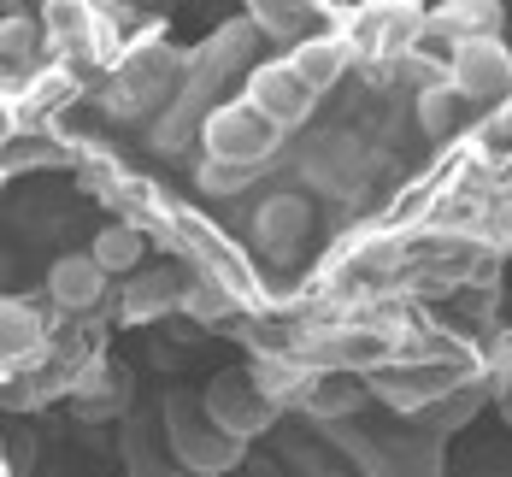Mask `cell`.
I'll return each instance as SVG.
<instances>
[{
  "mask_svg": "<svg viewBox=\"0 0 512 477\" xmlns=\"http://www.w3.org/2000/svg\"><path fill=\"white\" fill-rule=\"evenodd\" d=\"M118 448H124V466H130V477H201V472H189V466H177L171 454H159L154 436H148L136 419L124 424V442H118Z\"/></svg>",
  "mask_w": 512,
  "mask_h": 477,
  "instance_id": "ffe728a7",
  "label": "cell"
},
{
  "mask_svg": "<svg viewBox=\"0 0 512 477\" xmlns=\"http://www.w3.org/2000/svg\"><path fill=\"white\" fill-rule=\"evenodd\" d=\"M312 224H318L312 195H301V189H271V195H259L254 212H248V242H254L259 260L289 265L295 254H307Z\"/></svg>",
  "mask_w": 512,
  "mask_h": 477,
  "instance_id": "5b68a950",
  "label": "cell"
},
{
  "mask_svg": "<svg viewBox=\"0 0 512 477\" xmlns=\"http://www.w3.org/2000/svg\"><path fill=\"white\" fill-rule=\"evenodd\" d=\"M106 289H112V277L101 271L95 254H59L48 265V301H53V313H65V318L101 313Z\"/></svg>",
  "mask_w": 512,
  "mask_h": 477,
  "instance_id": "30bf717a",
  "label": "cell"
},
{
  "mask_svg": "<svg viewBox=\"0 0 512 477\" xmlns=\"http://www.w3.org/2000/svg\"><path fill=\"white\" fill-rule=\"evenodd\" d=\"M189 95V53H177L171 42H142L130 48L112 71H106L101 106L112 118H159Z\"/></svg>",
  "mask_w": 512,
  "mask_h": 477,
  "instance_id": "6da1fadb",
  "label": "cell"
},
{
  "mask_svg": "<svg viewBox=\"0 0 512 477\" xmlns=\"http://www.w3.org/2000/svg\"><path fill=\"white\" fill-rule=\"evenodd\" d=\"M283 59H289L295 71H301V83H307L318 101H324V95H330V89H336V83H342V77H348V71L359 65L354 48H348V42H342L336 30H318L312 42H301V48L283 53Z\"/></svg>",
  "mask_w": 512,
  "mask_h": 477,
  "instance_id": "5bb4252c",
  "label": "cell"
},
{
  "mask_svg": "<svg viewBox=\"0 0 512 477\" xmlns=\"http://www.w3.org/2000/svg\"><path fill=\"white\" fill-rule=\"evenodd\" d=\"M448 83L465 95V106H471L477 118L512 106V48L501 42V36L460 42V48H454V71H448Z\"/></svg>",
  "mask_w": 512,
  "mask_h": 477,
  "instance_id": "52a82bcc",
  "label": "cell"
},
{
  "mask_svg": "<svg viewBox=\"0 0 512 477\" xmlns=\"http://www.w3.org/2000/svg\"><path fill=\"white\" fill-rule=\"evenodd\" d=\"M412 124H418L424 142H454L465 124H471V106H465V95L454 83H436V89L412 95Z\"/></svg>",
  "mask_w": 512,
  "mask_h": 477,
  "instance_id": "2e32d148",
  "label": "cell"
},
{
  "mask_svg": "<svg viewBox=\"0 0 512 477\" xmlns=\"http://www.w3.org/2000/svg\"><path fill=\"white\" fill-rule=\"evenodd\" d=\"M71 401H77V419L83 424H106V419H118V413H130V377L118 366H106V360H95L77 377Z\"/></svg>",
  "mask_w": 512,
  "mask_h": 477,
  "instance_id": "9a60e30c",
  "label": "cell"
},
{
  "mask_svg": "<svg viewBox=\"0 0 512 477\" xmlns=\"http://www.w3.org/2000/svg\"><path fill=\"white\" fill-rule=\"evenodd\" d=\"M159 424H165L171 460L189 466V472H201V477H224V472H236V466L248 460V442L224 436L218 424L206 419V407L195 401V395H165Z\"/></svg>",
  "mask_w": 512,
  "mask_h": 477,
  "instance_id": "3957f363",
  "label": "cell"
},
{
  "mask_svg": "<svg viewBox=\"0 0 512 477\" xmlns=\"http://www.w3.org/2000/svg\"><path fill=\"white\" fill-rule=\"evenodd\" d=\"M189 271L183 265H142L130 283H124V295H118V318L124 324H159V318L183 313V301H189Z\"/></svg>",
  "mask_w": 512,
  "mask_h": 477,
  "instance_id": "9c48e42d",
  "label": "cell"
},
{
  "mask_svg": "<svg viewBox=\"0 0 512 477\" xmlns=\"http://www.w3.org/2000/svg\"><path fill=\"white\" fill-rule=\"evenodd\" d=\"M365 395H371V383L354 377V371H318L307 383V395H301V413L312 424H348L354 413H365Z\"/></svg>",
  "mask_w": 512,
  "mask_h": 477,
  "instance_id": "7c38bea8",
  "label": "cell"
},
{
  "mask_svg": "<svg viewBox=\"0 0 512 477\" xmlns=\"http://www.w3.org/2000/svg\"><path fill=\"white\" fill-rule=\"evenodd\" d=\"M248 183H259V171H242V165H212V159H201V189H206V195H242Z\"/></svg>",
  "mask_w": 512,
  "mask_h": 477,
  "instance_id": "7402d4cb",
  "label": "cell"
},
{
  "mask_svg": "<svg viewBox=\"0 0 512 477\" xmlns=\"http://www.w3.org/2000/svg\"><path fill=\"white\" fill-rule=\"evenodd\" d=\"M0 348H6V377H18V371L42 366V360H53V318L36 307V301H24V295H12L6 301V313H0Z\"/></svg>",
  "mask_w": 512,
  "mask_h": 477,
  "instance_id": "8fae6325",
  "label": "cell"
},
{
  "mask_svg": "<svg viewBox=\"0 0 512 477\" xmlns=\"http://www.w3.org/2000/svg\"><path fill=\"white\" fill-rule=\"evenodd\" d=\"M295 171H301V183L318 189L324 201H359L365 183H371V142H365L359 130L307 136L301 154H295Z\"/></svg>",
  "mask_w": 512,
  "mask_h": 477,
  "instance_id": "277c9868",
  "label": "cell"
},
{
  "mask_svg": "<svg viewBox=\"0 0 512 477\" xmlns=\"http://www.w3.org/2000/svg\"><path fill=\"white\" fill-rule=\"evenodd\" d=\"M277 154H283V130H277L248 95L218 101L206 112L201 159H212V165H242V171H265Z\"/></svg>",
  "mask_w": 512,
  "mask_h": 477,
  "instance_id": "7a4b0ae2",
  "label": "cell"
},
{
  "mask_svg": "<svg viewBox=\"0 0 512 477\" xmlns=\"http://www.w3.org/2000/svg\"><path fill=\"white\" fill-rule=\"evenodd\" d=\"M495 407H501V419L512 424V383H501V389H495Z\"/></svg>",
  "mask_w": 512,
  "mask_h": 477,
  "instance_id": "cb8c5ba5",
  "label": "cell"
},
{
  "mask_svg": "<svg viewBox=\"0 0 512 477\" xmlns=\"http://www.w3.org/2000/svg\"><path fill=\"white\" fill-rule=\"evenodd\" d=\"M24 466H30V436L12 430V436H6V477H18Z\"/></svg>",
  "mask_w": 512,
  "mask_h": 477,
  "instance_id": "603a6c76",
  "label": "cell"
},
{
  "mask_svg": "<svg viewBox=\"0 0 512 477\" xmlns=\"http://www.w3.org/2000/svg\"><path fill=\"white\" fill-rule=\"evenodd\" d=\"M89 254L101 260L106 277H136L142 260H148V230L136 218H118V224H106L101 236L89 242Z\"/></svg>",
  "mask_w": 512,
  "mask_h": 477,
  "instance_id": "e0dca14e",
  "label": "cell"
},
{
  "mask_svg": "<svg viewBox=\"0 0 512 477\" xmlns=\"http://www.w3.org/2000/svg\"><path fill=\"white\" fill-rule=\"evenodd\" d=\"M430 30L442 36V42H483V36H495L501 30V6L495 0H454V6H436L430 12Z\"/></svg>",
  "mask_w": 512,
  "mask_h": 477,
  "instance_id": "ac0fdd59",
  "label": "cell"
},
{
  "mask_svg": "<svg viewBox=\"0 0 512 477\" xmlns=\"http://www.w3.org/2000/svg\"><path fill=\"white\" fill-rule=\"evenodd\" d=\"M248 101H254L283 136L301 130L312 112H318V95L301 83V71H295L289 59H259V71L248 77Z\"/></svg>",
  "mask_w": 512,
  "mask_h": 477,
  "instance_id": "ba28073f",
  "label": "cell"
},
{
  "mask_svg": "<svg viewBox=\"0 0 512 477\" xmlns=\"http://www.w3.org/2000/svg\"><path fill=\"white\" fill-rule=\"evenodd\" d=\"M65 159H71V154H65L53 136H42V130H36V136H30V130H18V136L6 142V177H24L30 165H65Z\"/></svg>",
  "mask_w": 512,
  "mask_h": 477,
  "instance_id": "44dd1931",
  "label": "cell"
},
{
  "mask_svg": "<svg viewBox=\"0 0 512 477\" xmlns=\"http://www.w3.org/2000/svg\"><path fill=\"white\" fill-rule=\"evenodd\" d=\"M201 407H206V419L218 424L224 436H236V442H254L259 430H271L277 413H283L254 383V371H218L201 389Z\"/></svg>",
  "mask_w": 512,
  "mask_h": 477,
  "instance_id": "8992f818",
  "label": "cell"
},
{
  "mask_svg": "<svg viewBox=\"0 0 512 477\" xmlns=\"http://www.w3.org/2000/svg\"><path fill=\"white\" fill-rule=\"evenodd\" d=\"M248 18H254L259 42H277V48H301L312 42L318 30H330V18H324V6H301V0H259L248 6Z\"/></svg>",
  "mask_w": 512,
  "mask_h": 477,
  "instance_id": "4fadbf2b",
  "label": "cell"
},
{
  "mask_svg": "<svg viewBox=\"0 0 512 477\" xmlns=\"http://www.w3.org/2000/svg\"><path fill=\"white\" fill-rule=\"evenodd\" d=\"M489 395H495V389H489V377H471L465 389H454V395H442V401H436V407H430V413H424L418 424H424L430 436H448V430H460L465 419H477V407H483Z\"/></svg>",
  "mask_w": 512,
  "mask_h": 477,
  "instance_id": "d6986e66",
  "label": "cell"
}]
</instances>
